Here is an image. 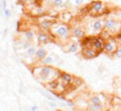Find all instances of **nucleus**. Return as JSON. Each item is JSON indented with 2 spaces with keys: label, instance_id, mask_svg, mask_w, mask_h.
Returning <instances> with one entry per match:
<instances>
[{
  "label": "nucleus",
  "instance_id": "obj_1",
  "mask_svg": "<svg viewBox=\"0 0 121 111\" xmlns=\"http://www.w3.org/2000/svg\"><path fill=\"white\" fill-rule=\"evenodd\" d=\"M120 29H121V21L116 18L110 17L104 23V30L108 31L110 33H117L119 32Z\"/></svg>",
  "mask_w": 121,
  "mask_h": 111
},
{
  "label": "nucleus",
  "instance_id": "obj_2",
  "mask_svg": "<svg viewBox=\"0 0 121 111\" xmlns=\"http://www.w3.org/2000/svg\"><path fill=\"white\" fill-rule=\"evenodd\" d=\"M119 45L116 38L114 37H110L107 39V42H105L104 47H103V51L106 53H114L115 50L118 49Z\"/></svg>",
  "mask_w": 121,
  "mask_h": 111
},
{
  "label": "nucleus",
  "instance_id": "obj_3",
  "mask_svg": "<svg viewBox=\"0 0 121 111\" xmlns=\"http://www.w3.org/2000/svg\"><path fill=\"white\" fill-rule=\"evenodd\" d=\"M90 44L92 45V48L94 50H95L96 51H100L103 50V47H104V39L101 38V37H96V38H94L92 40V42H90Z\"/></svg>",
  "mask_w": 121,
  "mask_h": 111
},
{
  "label": "nucleus",
  "instance_id": "obj_4",
  "mask_svg": "<svg viewBox=\"0 0 121 111\" xmlns=\"http://www.w3.org/2000/svg\"><path fill=\"white\" fill-rule=\"evenodd\" d=\"M92 10L95 11V13H102L105 11V6L100 1H95L92 3Z\"/></svg>",
  "mask_w": 121,
  "mask_h": 111
},
{
  "label": "nucleus",
  "instance_id": "obj_5",
  "mask_svg": "<svg viewBox=\"0 0 121 111\" xmlns=\"http://www.w3.org/2000/svg\"><path fill=\"white\" fill-rule=\"evenodd\" d=\"M83 54H84V56L86 58L91 59V58H94V57H95L96 55H98L99 54V51H96L94 49H85L83 50Z\"/></svg>",
  "mask_w": 121,
  "mask_h": 111
},
{
  "label": "nucleus",
  "instance_id": "obj_6",
  "mask_svg": "<svg viewBox=\"0 0 121 111\" xmlns=\"http://www.w3.org/2000/svg\"><path fill=\"white\" fill-rule=\"evenodd\" d=\"M103 29H104V25H103L102 22L99 21V20L95 21V23L93 24V30H94V31H95V32L100 31H102Z\"/></svg>",
  "mask_w": 121,
  "mask_h": 111
},
{
  "label": "nucleus",
  "instance_id": "obj_7",
  "mask_svg": "<svg viewBox=\"0 0 121 111\" xmlns=\"http://www.w3.org/2000/svg\"><path fill=\"white\" fill-rule=\"evenodd\" d=\"M91 103H92L93 104L99 105V106L103 107V103H102V101H101L100 97H99V96H94V97L91 99Z\"/></svg>",
  "mask_w": 121,
  "mask_h": 111
},
{
  "label": "nucleus",
  "instance_id": "obj_8",
  "mask_svg": "<svg viewBox=\"0 0 121 111\" xmlns=\"http://www.w3.org/2000/svg\"><path fill=\"white\" fill-rule=\"evenodd\" d=\"M49 73H50V69L49 68H44L43 69H42V79L44 80V79H45L48 75H49Z\"/></svg>",
  "mask_w": 121,
  "mask_h": 111
},
{
  "label": "nucleus",
  "instance_id": "obj_9",
  "mask_svg": "<svg viewBox=\"0 0 121 111\" xmlns=\"http://www.w3.org/2000/svg\"><path fill=\"white\" fill-rule=\"evenodd\" d=\"M57 33L60 35V36H64L66 33H67V29L65 27H61L58 31H57Z\"/></svg>",
  "mask_w": 121,
  "mask_h": 111
},
{
  "label": "nucleus",
  "instance_id": "obj_10",
  "mask_svg": "<svg viewBox=\"0 0 121 111\" xmlns=\"http://www.w3.org/2000/svg\"><path fill=\"white\" fill-rule=\"evenodd\" d=\"M83 31H81V30H80V29H76V30H74V35L76 36V37H81V36H83Z\"/></svg>",
  "mask_w": 121,
  "mask_h": 111
},
{
  "label": "nucleus",
  "instance_id": "obj_11",
  "mask_svg": "<svg viewBox=\"0 0 121 111\" xmlns=\"http://www.w3.org/2000/svg\"><path fill=\"white\" fill-rule=\"evenodd\" d=\"M62 80H63L65 83L69 84V83L72 81V78H71V76L68 75V74H63V75H62Z\"/></svg>",
  "mask_w": 121,
  "mask_h": 111
},
{
  "label": "nucleus",
  "instance_id": "obj_12",
  "mask_svg": "<svg viewBox=\"0 0 121 111\" xmlns=\"http://www.w3.org/2000/svg\"><path fill=\"white\" fill-rule=\"evenodd\" d=\"M114 57L117 58V59H120V58H121V47H120V46H119L118 49L115 50V52H114Z\"/></svg>",
  "mask_w": 121,
  "mask_h": 111
},
{
  "label": "nucleus",
  "instance_id": "obj_13",
  "mask_svg": "<svg viewBox=\"0 0 121 111\" xmlns=\"http://www.w3.org/2000/svg\"><path fill=\"white\" fill-rule=\"evenodd\" d=\"M37 56L39 58H44L45 57V51H44V50H39L38 52H37Z\"/></svg>",
  "mask_w": 121,
  "mask_h": 111
},
{
  "label": "nucleus",
  "instance_id": "obj_14",
  "mask_svg": "<svg viewBox=\"0 0 121 111\" xmlns=\"http://www.w3.org/2000/svg\"><path fill=\"white\" fill-rule=\"evenodd\" d=\"M90 109H91V110H101V109H102V107H101V106H99V105H95V104L91 103V105H90Z\"/></svg>",
  "mask_w": 121,
  "mask_h": 111
},
{
  "label": "nucleus",
  "instance_id": "obj_15",
  "mask_svg": "<svg viewBox=\"0 0 121 111\" xmlns=\"http://www.w3.org/2000/svg\"><path fill=\"white\" fill-rule=\"evenodd\" d=\"M38 39H39V41H41V42H45L46 39H47V36H46L45 34H44V33H41V34L39 35Z\"/></svg>",
  "mask_w": 121,
  "mask_h": 111
},
{
  "label": "nucleus",
  "instance_id": "obj_16",
  "mask_svg": "<svg viewBox=\"0 0 121 111\" xmlns=\"http://www.w3.org/2000/svg\"><path fill=\"white\" fill-rule=\"evenodd\" d=\"M78 50V46L76 45V44H74V45H72L71 48L69 49V52H76Z\"/></svg>",
  "mask_w": 121,
  "mask_h": 111
},
{
  "label": "nucleus",
  "instance_id": "obj_17",
  "mask_svg": "<svg viewBox=\"0 0 121 111\" xmlns=\"http://www.w3.org/2000/svg\"><path fill=\"white\" fill-rule=\"evenodd\" d=\"M44 64H50V63H53V59L51 57H46L45 60L44 61Z\"/></svg>",
  "mask_w": 121,
  "mask_h": 111
},
{
  "label": "nucleus",
  "instance_id": "obj_18",
  "mask_svg": "<svg viewBox=\"0 0 121 111\" xmlns=\"http://www.w3.org/2000/svg\"><path fill=\"white\" fill-rule=\"evenodd\" d=\"M34 53H35V49L34 48H29L28 50V54L29 55H33Z\"/></svg>",
  "mask_w": 121,
  "mask_h": 111
},
{
  "label": "nucleus",
  "instance_id": "obj_19",
  "mask_svg": "<svg viewBox=\"0 0 121 111\" xmlns=\"http://www.w3.org/2000/svg\"><path fill=\"white\" fill-rule=\"evenodd\" d=\"M115 16H116V19L121 20V10H118L115 11Z\"/></svg>",
  "mask_w": 121,
  "mask_h": 111
},
{
  "label": "nucleus",
  "instance_id": "obj_20",
  "mask_svg": "<svg viewBox=\"0 0 121 111\" xmlns=\"http://www.w3.org/2000/svg\"><path fill=\"white\" fill-rule=\"evenodd\" d=\"M42 26H43V28L47 29V28H48V26H49V22H48V21H44V22H43Z\"/></svg>",
  "mask_w": 121,
  "mask_h": 111
},
{
  "label": "nucleus",
  "instance_id": "obj_21",
  "mask_svg": "<svg viewBox=\"0 0 121 111\" xmlns=\"http://www.w3.org/2000/svg\"><path fill=\"white\" fill-rule=\"evenodd\" d=\"M26 36H27V38L29 40V39H31V38L33 37V33H32V32H30V31H28V32L26 33Z\"/></svg>",
  "mask_w": 121,
  "mask_h": 111
},
{
  "label": "nucleus",
  "instance_id": "obj_22",
  "mask_svg": "<svg viewBox=\"0 0 121 111\" xmlns=\"http://www.w3.org/2000/svg\"><path fill=\"white\" fill-rule=\"evenodd\" d=\"M54 4L56 6H61L62 4V0H54Z\"/></svg>",
  "mask_w": 121,
  "mask_h": 111
},
{
  "label": "nucleus",
  "instance_id": "obj_23",
  "mask_svg": "<svg viewBox=\"0 0 121 111\" xmlns=\"http://www.w3.org/2000/svg\"><path fill=\"white\" fill-rule=\"evenodd\" d=\"M41 92H42V93H43V94H44V95L45 97H47V98H48V99H49V100H52V101L54 100V98H53V97H51V96H49V95H48L47 93H45V92H44V91H41Z\"/></svg>",
  "mask_w": 121,
  "mask_h": 111
},
{
  "label": "nucleus",
  "instance_id": "obj_24",
  "mask_svg": "<svg viewBox=\"0 0 121 111\" xmlns=\"http://www.w3.org/2000/svg\"><path fill=\"white\" fill-rule=\"evenodd\" d=\"M116 40H117V42H118V45L121 47V34H118V36H117Z\"/></svg>",
  "mask_w": 121,
  "mask_h": 111
},
{
  "label": "nucleus",
  "instance_id": "obj_25",
  "mask_svg": "<svg viewBox=\"0 0 121 111\" xmlns=\"http://www.w3.org/2000/svg\"><path fill=\"white\" fill-rule=\"evenodd\" d=\"M83 3V0H76V4L77 5H81Z\"/></svg>",
  "mask_w": 121,
  "mask_h": 111
},
{
  "label": "nucleus",
  "instance_id": "obj_26",
  "mask_svg": "<svg viewBox=\"0 0 121 111\" xmlns=\"http://www.w3.org/2000/svg\"><path fill=\"white\" fill-rule=\"evenodd\" d=\"M5 14H6L7 16H10V15H11V12H10V11H9V10H5Z\"/></svg>",
  "mask_w": 121,
  "mask_h": 111
},
{
  "label": "nucleus",
  "instance_id": "obj_27",
  "mask_svg": "<svg viewBox=\"0 0 121 111\" xmlns=\"http://www.w3.org/2000/svg\"><path fill=\"white\" fill-rule=\"evenodd\" d=\"M37 108H38L37 106H33V107H31V109H32V110H35V109H37Z\"/></svg>",
  "mask_w": 121,
  "mask_h": 111
}]
</instances>
